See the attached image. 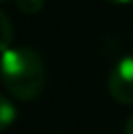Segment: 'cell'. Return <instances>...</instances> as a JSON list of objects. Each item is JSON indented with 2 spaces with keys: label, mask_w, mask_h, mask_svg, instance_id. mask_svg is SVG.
Returning <instances> with one entry per match:
<instances>
[{
  "label": "cell",
  "mask_w": 133,
  "mask_h": 134,
  "mask_svg": "<svg viewBox=\"0 0 133 134\" xmlns=\"http://www.w3.org/2000/svg\"><path fill=\"white\" fill-rule=\"evenodd\" d=\"M108 2H112V4H129L133 0H108Z\"/></svg>",
  "instance_id": "52a82bcc"
},
{
  "label": "cell",
  "mask_w": 133,
  "mask_h": 134,
  "mask_svg": "<svg viewBox=\"0 0 133 134\" xmlns=\"http://www.w3.org/2000/svg\"><path fill=\"white\" fill-rule=\"evenodd\" d=\"M108 91L117 103L133 105V54L123 57L108 76Z\"/></svg>",
  "instance_id": "7a4b0ae2"
},
{
  "label": "cell",
  "mask_w": 133,
  "mask_h": 134,
  "mask_svg": "<svg viewBox=\"0 0 133 134\" xmlns=\"http://www.w3.org/2000/svg\"><path fill=\"white\" fill-rule=\"evenodd\" d=\"M2 82L16 99H35L45 84L43 60L33 49L14 47L2 51Z\"/></svg>",
  "instance_id": "6da1fadb"
},
{
  "label": "cell",
  "mask_w": 133,
  "mask_h": 134,
  "mask_svg": "<svg viewBox=\"0 0 133 134\" xmlns=\"http://www.w3.org/2000/svg\"><path fill=\"white\" fill-rule=\"evenodd\" d=\"M125 134H133V115L127 119V122H125Z\"/></svg>",
  "instance_id": "8992f818"
},
{
  "label": "cell",
  "mask_w": 133,
  "mask_h": 134,
  "mask_svg": "<svg viewBox=\"0 0 133 134\" xmlns=\"http://www.w3.org/2000/svg\"><path fill=\"white\" fill-rule=\"evenodd\" d=\"M18 4V10L24 12V14H35L43 8L45 0H16Z\"/></svg>",
  "instance_id": "277c9868"
},
{
  "label": "cell",
  "mask_w": 133,
  "mask_h": 134,
  "mask_svg": "<svg viewBox=\"0 0 133 134\" xmlns=\"http://www.w3.org/2000/svg\"><path fill=\"white\" fill-rule=\"evenodd\" d=\"M16 107L12 105V101L2 95L0 97V121H2V128H8L10 124L16 121Z\"/></svg>",
  "instance_id": "3957f363"
},
{
  "label": "cell",
  "mask_w": 133,
  "mask_h": 134,
  "mask_svg": "<svg viewBox=\"0 0 133 134\" xmlns=\"http://www.w3.org/2000/svg\"><path fill=\"white\" fill-rule=\"evenodd\" d=\"M0 20H2V31H4V37H2V51L10 47V41H12V29H10V20H8L6 14H2L0 16Z\"/></svg>",
  "instance_id": "5b68a950"
}]
</instances>
